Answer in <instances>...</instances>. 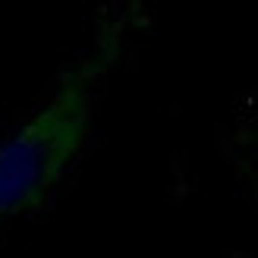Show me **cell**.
<instances>
[{
	"label": "cell",
	"instance_id": "obj_1",
	"mask_svg": "<svg viewBox=\"0 0 258 258\" xmlns=\"http://www.w3.org/2000/svg\"><path fill=\"white\" fill-rule=\"evenodd\" d=\"M113 60V47L82 60L50 101L0 142V221L38 208L70 170L92 126L95 85Z\"/></svg>",
	"mask_w": 258,
	"mask_h": 258
}]
</instances>
